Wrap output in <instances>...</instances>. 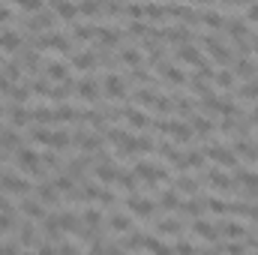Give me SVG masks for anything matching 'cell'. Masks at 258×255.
I'll return each instance as SVG.
<instances>
[{"instance_id":"obj_1","label":"cell","mask_w":258,"mask_h":255,"mask_svg":"<svg viewBox=\"0 0 258 255\" xmlns=\"http://www.w3.org/2000/svg\"><path fill=\"white\" fill-rule=\"evenodd\" d=\"M198 42H201V48L210 54V60H213V63L228 66L231 60H234V51L222 42V36H219V33H207V30H204V33L198 36Z\"/></svg>"},{"instance_id":"obj_2","label":"cell","mask_w":258,"mask_h":255,"mask_svg":"<svg viewBox=\"0 0 258 255\" xmlns=\"http://www.w3.org/2000/svg\"><path fill=\"white\" fill-rule=\"evenodd\" d=\"M99 84H102V96L108 99V102H117V105H123L129 102V84L123 75H117V72H102V78H99Z\"/></svg>"},{"instance_id":"obj_3","label":"cell","mask_w":258,"mask_h":255,"mask_svg":"<svg viewBox=\"0 0 258 255\" xmlns=\"http://www.w3.org/2000/svg\"><path fill=\"white\" fill-rule=\"evenodd\" d=\"M0 189L6 192L9 198H27L30 192H33V183H27V177L24 174H12V171H3L0 174Z\"/></svg>"},{"instance_id":"obj_4","label":"cell","mask_w":258,"mask_h":255,"mask_svg":"<svg viewBox=\"0 0 258 255\" xmlns=\"http://www.w3.org/2000/svg\"><path fill=\"white\" fill-rule=\"evenodd\" d=\"M75 96L84 99L87 105H99V99H102V84H99V78H96L93 72H87L84 78H78V81H75Z\"/></svg>"},{"instance_id":"obj_5","label":"cell","mask_w":258,"mask_h":255,"mask_svg":"<svg viewBox=\"0 0 258 255\" xmlns=\"http://www.w3.org/2000/svg\"><path fill=\"white\" fill-rule=\"evenodd\" d=\"M201 147H204V153H207V162H213V165H219V168H225V171L237 168V153H234L231 147H222V144H216V141L201 144Z\"/></svg>"},{"instance_id":"obj_6","label":"cell","mask_w":258,"mask_h":255,"mask_svg":"<svg viewBox=\"0 0 258 255\" xmlns=\"http://www.w3.org/2000/svg\"><path fill=\"white\" fill-rule=\"evenodd\" d=\"M33 195H36L45 207H60V204H63V192L51 183V177L39 180V183H36V189H33Z\"/></svg>"},{"instance_id":"obj_7","label":"cell","mask_w":258,"mask_h":255,"mask_svg":"<svg viewBox=\"0 0 258 255\" xmlns=\"http://www.w3.org/2000/svg\"><path fill=\"white\" fill-rule=\"evenodd\" d=\"M171 186L180 192L183 198H189V195H198L201 192V177H195L192 171H177L171 177Z\"/></svg>"},{"instance_id":"obj_8","label":"cell","mask_w":258,"mask_h":255,"mask_svg":"<svg viewBox=\"0 0 258 255\" xmlns=\"http://www.w3.org/2000/svg\"><path fill=\"white\" fill-rule=\"evenodd\" d=\"M189 234H195V240L201 243H216L219 240V231H216V225L210 222V219H204V216H198V219H192L189 222Z\"/></svg>"},{"instance_id":"obj_9","label":"cell","mask_w":258,"mask_h":255,"mask_svg":"<svg viewBox=\"0 0 258 255\" xmlns=\"http://www.w3.org/2000/svg\"><path fill=\"white\" fill-rule=\"evenodd\" d=\"M69 63H72V69H75L78 75H87V72L96 69L99 57H96L93 48H84V51H72V54H69Z\"/></svg>"},{"instance_id":"obj_10","label":"cell","mask_w":258,"mask_h":255,"mask_svg":"<svg viewBox=\"0 0 258 255\" xmlns=\"http://www.w3.org/2000/svg\"><path fill=\"white\" fill-rule=\"evenodd\" d=\"M183 225H186V222H183L180 216H165V219L159 216V219L153 222V228H156L153 234H159V237H180V234H186Z\"/></svg>"},{"instance_id":"obj_11","label":"cell","mask_w":258,"mask_h":255,"mask_svg":"<svg viewBox=\"0 0 258 255\" xmlns=\"http://www.w3.org/2000/svg\"><path fill=\"white\" fill-rule=\"evenodd\" d=\"M216 231H219V237H225V240H243L246 234H252L243 222H237V219H231V216H222V222L216 225Z\"/></svg>"},{"instance_id":"obj_12","label":"cell","mask_w":258,"mask_h":255,"mask_svg":"<svg viewBox=\"0 0 258 255\" xmlns=\"http://www.w3.org/2000/svg\"><path fill=\"white\" fill-rule=\"evenodd\" d=\"M156 204H159V210H162V213H177V210H180V204H183V195L174 189V186H165V189L156 195Z\"/></svg>"},{"instance_id":"obj_13","label":"cell","mask_w":258,"mask_h":255,"mask_svg":"<svg viewBox=\"0 0 258 255\" xmlns=\"http://www.w3.org/2000/svg\"><path fill=\"white\" fill-rule=\"evenodd\" d=\"M231 72L237 75V81H252V78H258L255 57H234L231 60Z\"/></svg>"},{"instance_id":"obj_14","label":"cell","mask_w":258,"mask_h":255,"mask_svg":"<svg viewBox=\"0 0 258 255\" xmlns=\"http://www.w3.org/2000/svg\"><path fill=\"white\" fill-rule=\"evenodd\" d=\"M225 12H219V9H201V27L207 30V33H222L225 30Z\"/></svg>"},{"instance_id":"obj_15","label":"cell","mask_w":258,"mask_h":255,"mask_svg":"<svg viewBox=\"0 0 258 255\" xmlns=\"http://www.w3.org/2000/svg\"><path fill=\"white\" fill-rule=\"evenodd\" d=\"M9 126L18 129V132H24V129L33 126V114H30V108H24V105H9Z\"/></svg>"},{"instance_id":"obj_16","label":"cell","mask_w":258,"mask_h":255,"mask_svg":"<svg viewBox=\"0 0 258 255\" xmlns=\"http://www.w3.org/2000/svg\"><path fill=\"white\" fill-rule=\"evenodd\" d=\"M18 213H21L24 219H33V222H39V219L45 216V204H42L36 195H33V198L27 195V198H21V204H18Z\"/></svg>"},{"instance_id":"obj_17","label":"cell","mask_w":258,"mask_h":255,"mask_svg":"<svg viewBox=\"0 0 258 255\" xmlns=\"http://www.w3.org/2000/svg\"><path fill=\"white\" fill-rule=\"evenodd\" d=\"M105 225H108L114 234H126V231H132V213H126V210L120 213V210L114 207V210L105 216Z\"/></svg>"},{"instance_id":"obj_18","label":"cell","mask_w":258,"mask_h":255,"mask_svg":"<svg viewBox=\"0 0 258 255\" xmlns=\"http://www.w3.org/2000/svg\"><path fill=\"white\" fill-rule=\"evenodd\" d=\"M42 75L51 81V84H63V81H72V75H69V66L63 63V60H48L45 63V69H42Z\"/></svg>"},{"instance_id":"obj_19","label":"cell","mask_w":258,"mask_h":255,"mask_svg":"<svg viewBox=\"0 0 258 255\" xmlns=\"http://www.w3.org/2000/svg\"><path fill=\"white\" fill-rule=\"evenodd\" d=\"M126 126L135 129V132H150V117H147L138 105L126 102Z\"/></svg>"},{"instance_id":"obj_20","label":"cell","mask_w":258,"mask_h":255,"mask_svg":"<svg viewBox=\"0 0 258 255\" xmlns=\"http://www.w3.org/2000/svg\"><path fill=\"white\" fill-rule=\"evenodd\" d=\"M39 225H42V234H45L48 240H60V237H63V225H60V210H57V213H45V216L39 219Z\"/></svg>"},{"instance_id":"obj_21","label":"cell","mask_w":258,"mask_h":255,"mask_svg":"<svg viewBox=\"0 0 258 255\" xmlns=\"http://www.w3.org/2000/svg\"><path fill=\"white\" fill-rule=\"evenodd\" d=\"M21 42H24V36H21L15 27H0V51L15 54V51L21 48Z\"/></svg>"},{"instance_id":"obj_22","label":"cell","mask_w":258,"mask_h":255,"mask_svg":"<svg viewBox=\"0 0 258 255\" xmlns=\"http://www.w3.org/2000/svg\"><path fill=\"white\" fill-rule=\"evenodd\" d=\"M249 24H246V18L243 15H234V18H225V30L222 33H228L231 39H243V36H249Z\"/></svg>"},{"instance_id":"obj_23","label":"cell","mask_w":258,"mask_h":255,"mask_svg":"<svg viewBox=\"0 0 258 255\" xmlns=\"http://www.w3.org/2000/svg\"><path fill=\"white\" fill-rule=\"evenodd\" d=\"M174 60H180V63H189V66H198L204 60V54L195 48L192 42H183V45H177V51H174Z\"/></svg>"},{"instance_id":"obj_24","label":"cell","mask_w":258,"mask_h":255,"mask_svg":"<svg viewBox=\"0 0 258 255\" xmlns=\"http://www.w3.org/2000/svg\"><path fill=\"white\" fill-rule=\"evenodd\" d=\"M117 57H120V63L126 66V69H135V66L144 63L141 48H132V45H120V48H117Z\"/></svg>"},{"instance_id":"obj_25","label":"cell","mask_w":258,"mask_h":255,"mask_svg":"<svg viewBox=\"0 0 258 255\" xmlns=\"http://www.w3.org/2000/svg\"><path fill=\"white\" fill-rule=\"evenodd\" d=\"M144 18L150 21V24H156V27H162L165 21H168V15H165V3H144Z\"/></svg>"},{"instance_id":"obj_26","label":"cell","mask_w":258,"mask_h":255,"mask_svg":"<svg viewBox=\"0 0 258 255\" xmlns=\"http://www.w3.org/2000/svg\"><path fill=\"white\" fill-rule=\"evenodd\" d=\"M213 87H219V90L231 93V90L237 87V75H234L231 69H219V72H213Z\"/></svg>"},{"instance_id":"obj_27","label":"cell","mask_w":258,"mask_h":255,"mask_svg":"<svg viewBox=\"0 0 258 255\" xmlns=\"http://www.w3.org/2000/svg\"><path fill=\"white\" fill-rule=\"evenodd\" d=\"M30 114H33V123H39V126H57V114L48 105H36V108H30Z\"/></svg>"},{"instance_id":"obj_28","label":"cell","mask_w":258,"mask_h":255,"mask_svg":"<svg viewBox=\"0 0 258 255\" xmlns=\"http://www.w3.org/2000/svg\"><path fill=\"white\" fill-rule=\"evenodd\" d=\"M138 183H141V177H138L135 171H120L114 186H117L120 192H126V195H129V192H138Z\"/></svg>"},{"instance_id":"obj_29","label":"cell","mask_w":258,"mask_h":255,"mask_svg":"<svg viewBox=\"0 0 258 255\" xmlns=\"http://www.w3.org/2000/svg\"><path fill=\"white\" fill-rule=\"evenodd\" d=\"M228 207H231V201H225L222 195H207V210L213 213V216H228Z\"/></svg>"},{"instance_id":"obj_30","label":"cell","mask_w":258,"mask_h":255,"mask_svg":"<svg viewBox=\"0 0 258 255\" xmlns=\"http://www.w3.org/2000/svg\"><path fill=\"white\" fill-rule=\"evenodd\" d=\"M135 153L138 156H150V153H156V138H150V135H135Z\"/></svg>"},{"instance_id":"obj_31","label":"cell","mask_w":258,"mask_h":255,"mask_svg":"<svg viewBox=\"0 0 258 255\" xmlns=\"http://www.w3.org/2000/svg\"><path fill=\"white\" fill-rule=\"evenodd\" d=\"M144 249L147 252H168L171 246L165 240H159V234H144Z\"/></svg>"},{"instance_id":"obj_32","label":"cell","mask_w":258,"mask_h":255,"mask_svg":"<svg viewBox=\"0 0 258 255\" xmlns=\"http://www.w3.org/2000/svg\"><path fill=\"white\" fill-rule=\"evenodd\" d=\"M12 3H15L18 9L30 12V15H33V12H39V9H45V0H12Z\"/></svg>"},{"instance_id":"obj_33","label":"cell","mask_w":258,"mask_h":255,"mask_svg":"<svg viewBox=\"0 0 258 255\" xmlns=\"http://www.w3.org/2000/svg\"><path fill=\"white\" fill-rule=\"evenodd\" d=\"M243 18H246V24H249V27H255V30H258V0H252V3L243 9Z\"/></svg>"},{"instance_id":"obj_34","label":"cell","mask_w":258,"mask_h":255,"mask_svg":"<svg viewBox=\"0 0 258 255\" xmlns=\"http://www.w3.org/2000/svg\"><path fill=\"white\" fill-rule=\"evenodd\" d=\"M15 15H18L15 9H9L6 3H0V27H9V24L15 21Z\"/></svg>"},{"instance_id":"obj_35","label":"cell","mask_w":258,"mask_h":255,"mask_svg":"<svg viewBox=\"0 0 258 255\" xmlns=\"http://www.w3.org/2000/svg\"><path fill=\"white\" fill-rule=\"evenodd\" d=\"M249 120H252V126H255V132H258V108H252V114H249Z\"/></svg>"},{"instance_id":"obj_36","label":"cell","mask_w":258,"mask_h":255,"mask_svg":"<svg viewBox=\"0 0 258 255\" xmlns=\"http://www.w3.org/2000/svg\"><path fill=\"white\" fill-rule=\"evenodd\" d=\"M0 63H3V57H0Z\"/></svg>"}]
</instances>
